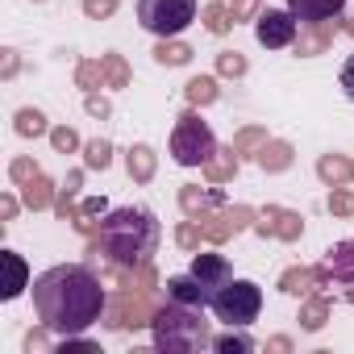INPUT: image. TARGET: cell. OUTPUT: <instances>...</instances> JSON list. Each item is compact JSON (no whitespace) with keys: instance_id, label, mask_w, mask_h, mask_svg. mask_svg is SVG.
I'll use <instances>...</instances> for the list:
<instances>
[{"instance_id":"d6986e66","label":"cell","mask_w":354,"mask_h":354,"mask_svg":"<svg viewBox=\"0 0 354 354\" xmlns=\"http://www.w3.org/2000/svg\"><path fill=\"white\" fill-rule=\"evenodd\" d=\"M205 175H209L213 184H225V180H234V175H238V150H234V146L217 150V154L205 162Z\"/></svg>"},{"instance_id":"d6a6232c","label":"cell","mask_w":354,"mask_h":354,"mask_svg":"<svg viewBox=\"0 0 354 354\" xmlns=\"http://www.w3.org/2000/svg\"><path fill=\"white\" fill-rule=\"evenodd\" d=\"M217 71L230 75V80H242V75H246V59H242L238 50H225V55H217Z\"/></svg>"},{"instance_id":"ee69618b","label":"cell","mask_w":354,"mask_h":354,"mask_svg":"<svg viewBox=\"0 0 354 354\" xmlns=\"http://www.w3.org/2000/svg\"><path fill=\"white\" fill-rule=\"evenodd\" d=\"M0 217H5V221H13V217H17V201H13V196L0 201Z\"/></svg>"},{"instance_id":"4dcf8cb0","label":"cell","mask_w":354,"mask_h":354,"mask_svg":"<svg viewBox=\"0 0 354 354\" xmlns=\"http://www.w3.org/2000/svg\"><path fill=\"white\" fill-rule=\"evenodd\" d=\"M213 350H221V354H250V350H254V337H246V333H225V337H213Z\"/></svg>"},{"instance_id":"b9f144b4","label":"cell","mask_w":354,"mask_h":354,"mask_svg":"<svg viewBox=\"0 0 354 354\" xmlns=\"http://www.w3.org/2000/svg\"><path fill=\"white\" fill-rule=\"evenodd\" d=\"M88 113H92V117H109V100H104V96H92V92H88Z\"/></svg>"},{"instance_id":"7c38bea8","label":"cell","mask_w":354,"mask_h":354,"mask_svg":"<svg viewBox=\"0 0 354 354\" xmlns=\"http://www.w3.org/2000/svg\"><path fill=\"white\" fill-rule=\"evenodd\" d=\"M333 38H337V17H329V21H313V26H300V34H296V55H300V59L325 55V50L333 46Z\"/></svg>"},{"instance_id":"e0dca14e","label":"cell","mask_w":354,"mask_h":354,"mask_svg":"<svg viewBox=\"0 0 354 354\" xmlns=\"http://www.w3.org/2000/svg\"><path fill=\"white\" fill-rule=\"evenodd\" d=\"M292 154H296V150H292L288 142H271V138H267V142L259 146L254 162H259L263 171H288V167H292Z\"/></svg>"},{"instance_id":"e575fe53","label":"cell","mask_w":354,"mask_h":354,"mask_svg":"<svg viewBox=\"0 0 354 354\" xmlns=\"http://www.w3.org/2000/svg\"><path fill=\"white\" fill-rule=\"evenodd\" d=\"M201 238H205V230H201V221H184L180 230H175V242H180L184 250H196V246H201Z\"/></svg>"},{"instance_id":"d590c367","label":"cell","mask_w":354,"mask_h":354,"mask_svg":"<svg viewBox=\"0 0 354 354\" xmlns=\"http://www.w3.org/2000/svg\"><path fill=\"white\" fill-rule=\"evenodd\" d=\"M9 175H13V184H30L34 175H42V171L34 167V158H13L9 162Z\"/></svg>"},{"instance_id":"d4e9b609","label":"cell","mask_w":354,"mask_h":354,"mask_svg":"<svg viewBox=\"0 0 354 354\" xmlns=\"http://www.w3.org/2000/svg\"><path fill=\"white\" fill-rule=\"evenodd\" d=\"M325 321H329V300H325V296H308V300H304V308H300V325L317 333Z\"/></svg>"},{"instance_id":"f35d334b","label":"cell","mask_w":354,"mask_h":354,"mask_svg":"<svg viewBox=\"0 0 354 354\" xmlns=\"http://www.w3.org/2000/svg\"><path fill=\"white\" fill-rule=\"evenodd\" d=\"M50 142H55V150H75L80 146V138H75V129H67V125H59V129H50Z\"/></svg>"},{"instance_id":"277c9868","label":"cell","mask_w":354,"mask_h":354,"mask_svg":"<svg viewBox=\"0 0 354 354\" xmlns=\"http://www.w3.org/2000/svg\"><path fill=\"white\" fill-rule=\"evenodd\" d=\"M213 154H217V138H213L209 121H201L196 109L180 113L175 133H171V158L180 162V167H205Z\"/></svg>"},{"instance_id":"83f0119b","label":"cell","mask_w":354,"mask_h":354,"mask_svg":"<svg viewBox=\"0 0 354 354\" xmlns=\"http://www.w3.org/2000/svg\"><path fill=\"white\" fill-rule=\"evenodd\" d=\"M201 21H205V30H209V34H230V30L238 26V21H234V13H230L225 5H209V9L201 13Z\"/></svg>"},{"instance_id":"7a4b0ae2","label":"cell","mask_w":354,"mask_h":354,"mask_svg":"<svg viewBox=\"0 0 354 354\" xmlns=\"http://www.w3.org/2000/svg\"><path fill=\"white\" fill-rule=\"evenodd\" d=\"M158 250V221L150 209H117L104 217L100 238L92 242V254H109L121 267H142Z\"/></svg>"},{"instance_id":"7402d4cb","label":"cell","mask_w":354,"mask_h":354,"mask_svg":"<svg viewBox=\"0 0 354 354\" xmlns=\"http://www.w3.org/2000/svg\"><path fill=\"white\" fill-rule=\"evenodd\" d=\"M317 175H321L329 188H342V184L350 180V162H346L342 154H325V158L317 162Z\"/></svg>"},{"instance_id":"ab89813d","label":"cell","mask_w":354,"mask_h":354,"mask_svg":"<svg viewBox=\"0 0 354 354\" xmlns=\"http://www.w3.org/2000/svg\"><path fill=\"white\" fill-rule=\"evenodd\" d=\"M230 13H234V21H242V17L259 13V0H230Z\"/></svg>"},{"instance_id":"cb8c5ba5","label":"cell","mask_w":354,"mask_h":354,"mask_svg":"<svg viewBox=\"0 0 354 354\" xmlns=\"http://www.w3.org/2000/svg\"><path fill=\"white\" fill-rule=\"evenodd\" d=\"M75 84H80L84 92H96L100 84H109V75H104V59H88V63H80V67H75Z\"/></svg>"},{"instance_id":"1f68e13d","label":"cell","mask_w":354,"mask_h":354,"mask_svg":"<svg viewBox=\"0 0 354 354\" xmlns=\"http://www.w3.org/2000/svg\"><path fill=\"white\" fill-rule=\"evenodd\" d=\"M104 59V75H109V88H125L129 84V67L121 55H100Z\"/></svg>"},{"instance_id":"74e56055","label":"cell","mask_w":354,"mask_h":354,"mask_svg":"<svg viewBox=\"0 0 354 354\" xmlns=\"http://www.w3.org/2000/svg\"><path fill=\"white\" fill-rule=\"evenodd\" d=\"M84 13H88L92 21H100V17H113V13H117V0H84Z\"/></svg>"},{"instance_id":"f6af8a7d","label":"cell","mask_w":354,"mask_h":354,"mask_svg":"<svg viewBox=\"0 0 354 354\" xmlns=\"http://www.w3.org/2000/svg\"><path fill=\"white\" fill-rule=\"evenodd\" d=\"M0 71H5V80L17 75V50H5V67H0Z\"/></svg>"},{"instance_id":"ac0fdd59","label":"cell","mask_w":354,"mask_h":354,"mask_svg":"<svg viewBox=\"0 0 354 354\" xmlns=\"http://www.w3.org/2000/svg\"><path fill=\"white\" fill-rule=\"evenodd\" d=\"M125 167H129V180L133 184H150L154 180V150L150 146H129Z\"/></svg>"},{"instance_id":"6da1fadb","label":"cell","mask_w":354,"mask_h":354,"mask_svg":"<svg viewBox=\"0 0 354 354\" xmlns=\"http://www.w3.org/2000/svg\"><path fill=\"white\" fill-rule=\"evenodd\" d=\"M104 308H109L104 279L84 263H63L34 279V313H38L42 329H50L59 337L84 333L88 325H96L104 317Z\"/></svg>"},{"instance_id":"8d00e7d4","label":"cell","mask_w":354,"mask_h":354,"mask_svg":"<svg viewBox=\"0 0 354 354\" xmlns=\"http://www.w3.org/2000/svg\"><path fill=\"white\" fill-rule=\"evenodd\" d=\"M329 213H333V217H350V213H354V196L342 192V188H333V192H329Z\"/></svg>"},{"instance_id":"8992f818","label":"cell","mask_w":354,"mask_h":354,"mask_svg":"<svg viewBox=\"0 0 354 354\" xmlns=\"http://www.w3.org/2000/svg\"><path fill=\"white\" fill-rule=\"evenodd\" d=\"M138 21L154 38H175L196 21V0H138Z\"/></svg>"},{"instance_id":"5b68a950","label":"cell","mask_w":354,"mask_h":354,"mask_svg":"<svg viewBox=\"0 0 354 354\" xmlns=\"http://www.w3.org/2000/svg\"><path fill=\"white\" fill-rule=\"evenodd\" d=\"M213 313L230 325V329H242V325H250L259 313H263V292H259V283H250V279H230V283H221L217 292H213Z\"/></svg>"},{"instance_id":"7bdbcfd3","label":"cell","mask_w":354,"mask_h":354,"mask_svg":"<svg viewBox=\"0 0 354 354\" xmlns=\"http://www.w3.org/2000/svg\"><path fill=\"white\" fill-rule=\"evenodd\" d=\"M100 213H104V201H96V196L80 205V217H100Z\"/></svg>"},{"instance_id":"681fc988","label":"cell","mask_w":354,"mask_h":354,"mask_svg":"<svg viewBox=\"0 0 354 354\" xmlns=\"http://www.w3.org/2000/svg\"><path fill=\"white\" fill-rule=\"evenodd\" d=\"M350 180H354V162H350Z\"/></svg>"},{"instance_id":"ba28073f","label":"cell","mask_w":354,"mask_h":354,"mask_svg":"<svg viewBox=\"0 0 354 354\" xmlns=\"http://www.w3.org/2000/svg\"><path fill=\"white\" fill-rule=\"evenodd\" d=\"M300 17L292 13V9H267V13H259V21H254V38L267 46V50H279V46H292L296 42V34H300V26H296Z\"/></svg>"},{"instance_id":"4fadbf2b","label":"cell","mask_w":354,"mask_h":354,"mask_svg":"<svg viewBox=\"0 0 354 354\" xmlns=\"http://www.w3.org/2000/svg\"><path fill=\"white\" fill-rule=\"evenodd\" d=\"M167 300H175V304H192V308H205L209 300H213V292L188 271V275H171L167 279Z\"/></svg>"},{"instance_id":"836d02e7","label":"cell","mask_w":354,"mask_h":354,"mask_svg":"<svg viewBox=\"0 0 354 354\" xmlns=\"http://www.w3.org/2000/svg\"><path fill=\"white\" fill-rule=\"evenodd\" d=\"M109 158H113V150H109V142H104V138H96V142H88V146H84V162H88V167H100V171H104V167H109Z\"/></svg>"},{"instance_id":"484cf974","label":"cell","mask_w":354,"mask_h":354,"mask_svg":"<svg viewBox=\"0 0 354 354\" xmlns=\"http://www.w3.org/2000/svg\"><path fill=\"white\" fill-rule=\"evenodd\" d=\"M154 59H158L162 67H184V63L192 59V46H184V42H167V38H162V42L154 46Z\"/></svg>"},{"instance_id":"9c48e42d","label":"cell","mask_w":354,"mask_h":354,"mask_svg":"<svg viewBox=\"0 0 354 354\" xmlns=\"http://www.w3.org/2000/svg\"><path fill=\"white\" fill-rule=\"evenodd\" d=\"M259 234L263 238H279V242H296L300 234H304V221H300V213H292V209H279V205H267L263 213H259Z\"/></svg>"},{"instance_id":"8fae6325","label":"cell","mask_w":354,"mask_h":354,"mask_svg":"<svg viewBox=\"0 0 354 354\" xmlns=\"http://www.w3.org/2000/svg\"><path fill=\"white\" fill-rule=\"evenodd\" d=\"M250 221H254V209L234 205V209H225V213H217V217H201V230H205V238H209V242H225V238L242 234Z\"/></svg>"},{"instance_id":"5bb4252c","label":"cell","mask_w":354,"mask_h":354,"mask_svg":"<svg viewBox=\"0 0 354 354\" xmlns=\"http://www.w3.org/2000/svg\"><path fill=\"white\" fill-rule=\"evenodd\" d=\"M192 275H196L209 292H217L221 283H230V279H234V271H230L225 254H196V259H192Z\"/></svg>"},{"instance_id":"4316f807","label":"cell","mask_w":354,"mask_h":354,"mask_svg":"<svg viewBox=\"0 0 354 354\" xmlns=\"http://www.w3.org/2000/svg\"><path fill=\"white\" fill-rule=\"evenodd\" d=\"M184 92H188V104H192V109L213 104V100H217V80H213V75H196Z\"/></svg>"},{"instance_id":"7dc6e473","label":"cell","mask_w":354,"mask_h":354,"mask_svg":"<svg viewBox=\"0 0 354 354\" xmlns=\"http://www.w3.org/2000/svg\"><path fill=\"white\" fill-rule=\"evenodd\" d=\"M267 350H279V354H288V350H292V342H288V337H271V342H267Z\"/></svg>"},{"instance_id":"30bf717a","label":"cell","mask_w":354,"mask_h":354,"mask_svg":"<svg viewBox=\"0 0 354 354\" xmlns=\"http://www.w3.org/2000/svg\"><path fill=\"white\" fill-rule=\"evenodd\" d=\"M321 267L329 271V288H333V283L346 288V300L354 304V242H337V246H329Z\"/></svg>"},{"instance_id":"bcb514c9","label":"cell","mask_w":354,"mask_h":354,"mask_svg":"<svg viewBox=\"0 0 354 354\" xmlns=\"http://www.w3.org/2000/svg\"><path fill=\"white\" fill-rule=\"evenodd\" d=\"M26 350H46V337H42V333H30V337H26Z\"/></svg>"},{"instance_id":"2e32d148","label":"cell","mask_w":354,"mask_h":354,"mask_svg":"<svg viewBox=\"0 0 354 354\" xmlns=\"http://www.w3.org/2000/svg\"><path fill=\"white\" fill-rule=\"evenodd\" d=\"M0 263H5V271H9V283L0 288V296H5V300H17V296H21V288L30 283V271H26L21 254H13V250H0Z\"/></svg>"},{"instance_id":"44dd1931","label":"cell","mask_w":354,"mask_h":354,"mask_svg":"<svg viewBox=\"0 0 354 354\" xmlns=\"http://www.w3.org/2000/svg\"><path fill=\"white\" fill-rule=\"evenodd\" d=\"M21 196H26V209H34V213L55 205V188H50L46 175H34L30 184H21Z\"/></svg>"},{"instance_id":"9a60e30c","label":"cell","mask_w":354,"mask_h":354,"mask_svg":"<svg viewBox=\"0 0 354 354\" xmlns=\"http://www.w3.org/2000/svg\"><path fill=\"white\" fill-rule=\"evenodd\" d=\"M288 9L300 17V26H313V21H329L346 9V0H288Z\"/></svg>"},{"instance_id":"3957f363","label":"cell","mask_w":354,"mask_h":354,"mask_svg":"<svg viewBox=\"0 0 354 354\" xmlns=\"http://www.w3.org/2000/svg\"><path fill=\"white\" fill-rule=\"evenodd\" d=\"M154 329V346L167 350V354H188V350H205L213 346V333H209V321L201 317V308L192 304H162L150 321Z\"/></svg>"},{"instance_id":"ffe728a7","label":"cell","mask_w":354,"mask_h":354,"mask_svg":"<svg viewBox=\"0 0 354 354\" xmlns=\"http://www.w3.org/2000/svg\"><path fill=\"white\" fill-rule=\"evenodd\" d=\"M313 288H317L313 267H292L279 275V292H288V296H313Z\"/></svg>"},{"instance_id":"52a82bcc","label":"cell","mask_w":354,"mask_h":354,"mask_svg":"<svg viewBox=\"0 0 354 354\" xmlns=\"http://www.w3.org/2000/svg\"><path fill=\"white\" fill-rule=\"evenodd\" d=\"M154 313H158V308H154L146 296L121 292L117 300H109V308H104V325H109V329H142V325L154 321Z\"/></svg>"},{"instance_id":"f546056e","label":"cell","mask_w":354,"mask_h":354,"mask_svg":"<svg viewBox=\"0 0 354 354\" xmlns=\"http://www.w3.org/2000/svg\"><path fill=\"white\" fill-rule=\"evenodd\" d=\"M17 133H21V138H38V133H46V117H42L38 109H21V113H17Z\"/></svg>"},{"instance_id":"f1b7e54d","label":"cell","mask_w":354,"mask_h":354,"mask_svg":"<svg viewBox=\"0 0 354 354\" xmlns=\"http://www.w3.org/2000/svg\"><path fill=\"white\" fill-rule=\"evenodd\" d=\"M263 142H267V129H259V125H246V129H242V133H238L230 146L238 150V158H246V154H259V146H263Z\"/></svg>"},{"instance_id":"603a6c76","label":"cell","mask_w":354,"mask_h":354,"mask_svg":"<svg viewBox=\"0 0 354 354\" xmlns=\"http://www.w3.org/2000/svg\"><path fill=\"white\" fill-rule=\"evenodd\" d=\"M217 201H221V192H201V188H184V192H180V205H184L188 217H196V213L205 217Z\"/></svg>"},{"instance_id":"c3c4849f","label":"cell","mask_w":354,"mask_h":354,"mask_svg":"<svg viewBox=\"0 0 354 354\" xmlns=\"http://www.w3.org/2000/svg\"><path fill=\"white\" fill-rule=\"evenodd\" d=\"M346 34H354V21H346Z\"/></svg>"},{"instance_id":"60d3db41","label":"cell","mask_w":354,"mask_h":354,"mask_svg":"<svg viewBox=\"0 0 354 354\" xmlns=\"http://www.w3.org/2000/svg\"><path fill=\"white\" fill-rule=\"evenodd\" d=\"M342 92L354 100V55L346 59V67H342Z\"/></svg>"}]
</instances>
